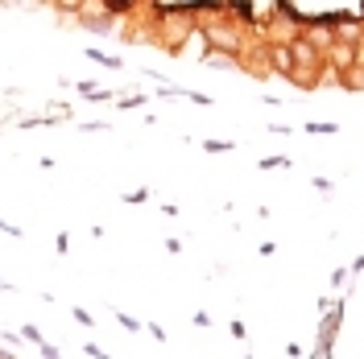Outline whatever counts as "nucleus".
Segmentation results:
<instances>
[{
    "label": "nucleus",
    "instance_id": "obj_1",
    "mask_svg": "<svg viewBox=\"0 0 364 359\" xmlns=\"http://www.w3.org/2000/svg\"><path fill=\"white\" fill-rule=\"evenodd\" d=\"M13 4H25V9H29V4H33V0H13Z\"/></svg>",
    "mask_w": 364,
    "mask_h": 359
}]
</instances>
